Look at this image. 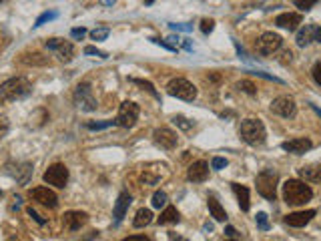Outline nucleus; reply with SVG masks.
Segmentation results:
<instances>
[{
	"mask_svg": "<svg viewBox=\"0 0 321 241\" xmlns=\"http://www.w3.org/2000/svg\"><path fill=\"white\" fill-rule=\"evenodd\" d=\"M24 64H46L48 62V58L46 56H42V54H38V52H32V54H22V58H20Z\"/></svg>",
	"mask_w": 321,
	"mask_h": 241,
	"instance_id": "27",
	"label": "nucleus"
},
{
	"mask_svg": "<svg viewBox=\"0 0 321 241\" xmlns=\"http://www.w3.org/2000/svg\"><path fill=\"white\" fill-rule=\"evenodd\" d=\"M132 203V197L126 193V191H122L120 195H118V199H116V205H114V211H112V215H114V223H120L122 221V217H124V213H126V209H128V205Z\"/></svg>",
	"mask_w": 321,
	"mask_h": 241,
	"instance_id": "19",
	"label": "nucleus"
},
{
	"mask_svg": "<svg viewBox=\"0 0 321 241\" xmlns=\"http://www.w3.org/2000/svg\"><path fill=\"white\" fill-rule=\"evenodd\" d=\"M311 108H313V110H315V112H317V114H319V116H321V108H319V106H317V104H311Z\"/></svg>",
	"mask_w": 321,
	"mask_h": 241,
	"instance_id": "49",
	"label": "nucleus"
},
{
	"mask_svg": "<svg viewBox=\"0 0 321 241\" xmlns=\"http://www.w3.org/2000/svg\"><path fill=\"white\" fill-rule=\"evenodd\" d=\"M134 239H138V241H146L148 237H144V235H128V237H126V241H134Z\"/></svg>",
	"mask_w": 321,
	"mask_h": 241,
	"instance_id": "46",
	"label": "nucleus"
},
{
	"mask_svg": "<svg viewBox=\"0 0 321 241\" xmlns=\"http://www.w3.org/2000/svg\"><path fill=\"white\" fill-rule=\"evenodd\" d=\"M179 219H181V215H179V211H177V207H165V211L160 213V217L156 219L158 221V225H171V223H179Z\"/></svg>",
	"mask_w": 321,
	"mask_h": 241,
	"instance_id": "22",
	"label": "nucleus"
},
{
	"mask_svg": "<svg viewBox=\"0 0 321 241\" xmlns=\"http://www.w3.org/2000/svg\"><path fill=\"white\" fill-rule=\"evenodd\" d=\"M90 36H92V40H104L108 36V28H94L90 32Z\"/></svg>",
	"mask_w": 321,
	"mask_h": 241,
	"instance_id": "36",
	"label": "nucleus"
},
{
	"mask_svg": "<svg viewBox=\"0 0 321 241\" xmlns=\"http://www.w3.org/2000/svg\"><path fill=\"white\" fill-rule=\"evenodd\" d=\"M140 181H142L144 185H154V183L158 181V175H150L148 171H144V173L140 175Z\"/></svg>",
	"mask_w": 321,
	"mask_h": 241,
	"instance_id": "39",
	"label": "nucleus"
},
{
	"mask_svg": "<svg viewBox=\"0 0 321 241\" xmlns=\"http://www.w3.org/2000/svg\"><path fill=\"white\" fill-rule=\"evenodd\" d=\"M46 48H48V50H54L62 62H70L72 56H74V46H72V42L62 40V38H50V40H46Z\"/></svg>",
	"mask_w": 321,
	"mask_h": 241,
	"instance_id": "10",
	"label": "nucleus"
},
{
	"mask_svg": "<svg viewBox=\"0 0 321 241\" xmlns=\"http://www.w3.org/2000/svg\"><path fill=\"white\" fill-rule=\"evenodd\" d=\"M148 223H152V211L150 209H138L134 219H132V225L136 229H140V227H146Z\"/></svg>",
	"mask_w": 321,
	"mask_h": 241,
	"instance_id": "25",
	"label": "nucleus"
},
{
	"mask_svg": "<svg viewBox=\"0 0 321 241\" xmlns=\"http://www.w3.org/2000/svg\"><path fill=\"white\" fill-rule=\"evenodd\" d=\"M116 2V0H100V4H104V6H112Z\"/></svg>",
	"mask_w": 321,
	"mask_h": 241,
	"instance_id": "48",
	"label": "nucleus"
},
{
	"mask_svg": "<svg viewBox=\"0 0 321 241\" xmlns=\"http://www.w3.org/2000/svg\"><path fill=\"white\" fill-rule=\"evenodd\" d=\"M315 40H317V42H321V26H317V28H315Z\"/></svg>",
	"mask_w": 321,
	"mask_h": 241,
	"instance_id": "47",
	"label": "nucleus"
},
{
	"mask_svg": "<svg viewBox=\"0 0 321 241\" xmlns=\"http://www.w3.org/2000/svg\"><path fill=\"white\" fill-rule=\"evenodd\" d=\"M112 125H116L114 120H88L84 127H86L88 131H102V129H108V127H112Z\"/></svg>",
	"mask_w": 321,
	"mask_h": 241,
	"instance_id": "26",
	"label": "nucleus"
},
{
	"mask_svg": "<svg viewBox=\"0 0 321 241\" xmlns=\"http://www.w3.org/2000/svg\"><path fill=\"white\" fill-rule=\"evenodd\" d=\"M173 123H175L179 129H183V131H189V129H193V120L185 118L183 114H175V116H173Z\"/></svg>",
	"mask_w": 321,
	"mask_h": 241,
	"instance_id": "30",
	"label": "nucleus"
},
{
	"mask_svg": "<svg viewBox=\"0 0 321 241\" xmlns=\"http://www.w3.org/2000/svg\"><path fill=\"white\" fill-rule=\"evenodd\" d=\"M74 102H76V106H78L80 110H86V112L96 110V98L92 96V88H90L88 82H82V84L76 86V90H74Z\"/></svg>",
	"mask_w": 321,
	"mask_h": 241,
	"instance_id": "8",
	"label": "nucleus"
},
{
	"mask_svg": "<svg viewBox=\"0 0 321 241\" xmlns=\"http://www.w3.org/2000/svg\"><path fill=\"white\" fill-rule=\"evenodd\" d=\"M26 213H28V215H30V217H32V219L38 223V225H44V223H46V219H42V217H40V215H38V213H36L32 207H28V209H26Z\"/></svg>",
	"mask_w": 321,
	"mask_h": 241,
	"instance_id": "40",
	"label": "nucleus"
},
{
	"mask_svg": "<svg viewBox=\"0 0 321 241\" xmlns=\"http://www.w3.org/2000/svg\"><path fill=\"white\" fill-rule=\"evenodd\" d=\"M231 187H233V193L237 195V201H239L241 211H249V207H251V203H249V189L243 187V185H239V183H231Z\"/></svg>",
	"mask_w": 321,
	"mask_h": 241,
	"instance_id": "21",
	"label": "nucleus"
},
{
	"mask_svg": "<svg viewBox=\"0 0 321 241\" xmlns=\"http://www.w3.org/2000/svg\"><path fill=\"white\" fill-rule=\"evenodd\" d=\"M32 90L30 82L22 76H14V78H8L0 84V98L4 100H18V98H24L28 96Z\"/></svg>",
	"mask_w": 321,
	"mask_h": 241,
	"instance_id": "2",
	"label": "nucleus"
},
{
	"mask_svg": "<svg viewBox=\"0 0 321 241\" xmlns=\"http://www.w3.org/2000/svg\"><path fill=\"white\" fill-rule=\"evenodd\" d=\"M86 221H88V215L84 211H66L62 215V223L68 231H78Z\"/></svg>",
	"mask_w": 321,
	"mask_h": 241,
	"instance_id": "14",
	"label": "nucleus"
},
{
	"mask_svg": "<svg viewBox=\"0 0 321 241\" xmlns=\"http://www.w3.org/2000/svg\"><path fill=\"white\" fill-rule=\"evenodd\" d=\"M173 30H191V26L189 24H169Z\"/></svg>",
	"mask_w": 321,
	"mask_h": 241,
	"instance_id": "45",
	"label": "nucleus"
},
{
	"mask_svg": "<svg viewBox=\"0 0 321 241\" xmlns=\"http://www.w3.org/2000/svg\"><path fill=\"white\" fill-rule=\"evenodd\" d=\"M152 139H154V143L160 147V149H175L177 147V143H179V139H177V133H173L171 129H156L154 133H152Z\"/></svg>",
	"mask_w": 321,
	"mask_h": 241,
	"instance_id": "13",
	"label": "nucleus"
},
{
	"mask_svg": "<svg viewBox=\"0 0 321 241\" xmlns=\"http://www.w3.org/2000/svg\"><path fill=\"white\" fill-rule=\"evenodd\" d=\"M297 110V104L291 96H277L273 102H271V112L283 116V118H291Z\"/></svg>",
	"mask_w": 321,
	"mask_h": 241,
	"instance_id": "11",
	"label": "nucleus"
},
{
	"mask_svg": "<svg viewBox=\"0 0 321 241\" xmlns=\"http://www.w3.org/2000/svg\"><path fill=\"white\" fill-rule=\"evenodd\" d=\"M313 197V191L309 185L297 179H289L283 183V199L287 205H303Z\"/></svg>",
	"mask_w": 321,
	"mask_h": 241,
	"instance_id": "1",
	"label": "nucleus"
},
{
	"mask_svg": "<svg viewBox=\"0 0 321 241\" xmlns=\"http://www.w3.org/2000/svg\"><path fill=\"white\" fill-rule=\"evenodd\" d=\"M42 179H44L48 185H54V187L62 189V187L68 183V169H66L62 163H54V165H50V167L44 171Z\"/></svg>",
	"mask_w": 321,
	"mask_h": 241,
	"instance_id": "9",
	"label": "nucleus"
},
{
	"mask_svg": "<svg viewBox=\"0 0 321 241\" xmlns=\"http://www.w3.org/2000/svg\"><path fill=\"white\" fill-rule=\"evenodd\" d=\"M84 54L98 56V58H108V54H106V52H102V50H98V48H94V46H84Z\"/></svg>",
	"mask_w": 321,
	"mask_h": 241,
	"instance_id": "37",
	"label": "nucleus"
},
{
	"mask_svg": "<svg viewBox=\"0 0 321 241\" xmlns=\"http://www.w3.org/2000/svg\"><path fill=\"white\" fill-rule=\"evenodd\" d=\"M136 118H138V104L136 102H130V100H124L116 112V118H114V123L122 129H130L134 127L136 123Z\"/></svg>",
	"mask_w": 321,
	"mask_h": 241,
	"instance_id": "6",
	"label": "nucleus"
},
{
	"mask_svg": "<svg viewBox=\"0 0 321 241\" xmlns=\"http://www.w3.org/2000/svg\"><path fill=\"white\" fill-rule=\"evenodd\" d=\"M225 167H227V159H223V157H213V161H211V169L221 171V169H225Z\"/></svg>",
	"mask_w": 321,
	"mask_h": 241,
	"instance_id": "38",
	"label": "nucleus"
},
{
	"mask_svg": "<svg viewBox=\"0 0 321 241\" xmlns=\"http://www.w3.org/2000/svg\"><path fill=\"white\" fill-rule=\"evenodd\" d=\"M239 135L241 139L251 145V147H259L265 143V125L261 123L259 118H245L241 123V129H239Z\"/></svg>",
	"mask_w": 321,
	"mask_h": 241,
	"instance_id": "3",
	"label": "nucleus"
},
{
	"mask_svg": "<svg viewBox=\"0 0 321 241\" xmlns=\"http://www.w3.org/2000/svg\"><path fill=\"white\" fill-rule=\"evenodd\" d=\"M207 205H209L211 217H215V221H227V213H225V209L221 207V203H219L215 197H209V199H207Z\"/></svg>",
	"mask_w": 321,
	"mask_h": 241,
	"instance_id": "24",
	"label": "nucleus"
},
{
	"mask_svg": "<svg viewBox=\"0 0 321 241\" xmlns=\"http://www.w3.org/2000/svg\"><path fill=\"white\" fill-rule=\"evenodd\" d=\"M301 179L309 181V183H321V165H307L299 169Z\"/></svg>",
	"mask_w": 321,
	"mask_h": 241,
	"instance_id": "20",
	"label": "nucleus"
},
{
	"mask_svg": "<svg viewBox=\"0 0 321 241\" xmlns=\"http://www.w3.org/2000/svg\"><path fill=\"white\" fill-rule=\"evenodd\" d=\"M317 2H319V0H295V6H297L301 12H307V10H311Z\"/></svg>",
	"mask_w": 321,
	"mask_h": 241,
	"instance_id": "32",
	"label": "nucleus"
},
{
	"mask_svg": "<svg viewBox=\"0 0 321 241\" xmlns=\"http://www.w3.org/2000/svg\"><path fill=\"white\" fill-rule=\"evenodd\" d=\"M130 82H132V84H138V86H142V88H144V90H148V92H150V94H152L156 100H160V94L156 92V88H154V86H152L148 80H142V78H130Z\"/></svg>",
	"mask_w": 321,
	"mask_h": 241,
	"instance_id": "28",
	"label": "nucleus"
},
{
	"mask_svg": "<svg viewBox=\"0 0 321 241\" xmlns=\"http://www.w3.org/2000/svg\"><path fill=\"white\" fill-rule=\"evenodd\" d=\"M84 34H86V28H82V26H80V28H72V30H70V36H72V38H82Z\"/></svg>",
	"mask_w": 321,
	"mask_h": 241,
	"instance_id": "44",
	"label": "nucleus"
},
{
	"mask_svg": "<svg viewBox=\"0 0 321 241\" xmlns=\"http://www.w3.org/2000/svg\"><path fill=\"white\" fill-rule=\"evenodd\" d=\"M171 96H177L181 100H195L197 98V86L189 82L187 78H173L167 86Z\"/></svg>",
	"mask_w": 321,
	"mask_h": 241,
	"instance_id": "5",
	"label": "nucleus"
},
{
	"mask_svg": "<svg viewBox=\"0 0 321 241\" xmlns=\"http://www.w3.org/2000/svg\"><path fill=\"white\" fill-rule=\"evenodd\" d=\"M237 88L243 90V92H247V94H251V96L257 94V86H255L251 80H239V82H237Z\"/></svg>",
	"mask_w": 321,
	"mask_h": 241,
	"instance_id": "31",
	"label": "nucleus"
},
{
	"mask_svg": "<svg viewBox=\"0 0 321 241\" xmlns=\"http://www.w3.org/2000/svg\"><path fill=\"white\" fill-rule=\"evenodd\" d=\"M0 2H2V0H0Z\"/></svg>",
	"mask_w": 321,
	"mask_h": 241,
	"instance_id": "51",
	"label": "nucleus"
},
{
	"mask_svg": "<svg viewBox=\"0 0 321 241\" xmlns=\"http://www.w3.org/2000/svg\"><path fill=\"white\" fill-rule=\"evenodd\" d=\"M311 74H313V80H315L317 84H321V62H317V64L313 66Z\"/></svg>",
	"mask_w": 321,
	"mask_h": 241,
	"instance_id": "41",
	"label": "nucleus"
},
{
	"mask_svg": "<svg viewBox=\"0 0 321 241\" xmlns=\"http://www.w3.org/2000/svg\"><path fill=\"white\" fill-rule=\"evenodd\" d=\"M30 199H34V201H38L40 205L50 207V209H54V207L58 205L56 193L50 191L48 187H34V189H30Z\"/></svg>",
	"mask_w": 321,
	"mask_h": 241,
	"instance_id": "12",
	"label": "nucleus"
},
{
	"mask_svg": "<svg viewBox=\"0 0 321 241\" xmlns=\"http://www.w3.org/2000/svg\"><path fill=\"white\" fill-rule=\"evenodd\" d=\"M281 147H283V151H287V153H293V155H303L305 151H309V149L313 147V143H311L309 139L301 137V139H291V141H285Z\"/></svg>",
	"mask_w": 321,
	"mask_h": 241,
	"instance_id": "16",
	"label": "nucleus"
},
{
	"mask_svg": "<svg viewBox=\"0 0 321 241\" xmlns=\"http://www.w3.org/2000/svg\"><path fill=\"white\" fill-rule=\"evenodd\" d=\"M167 201H169V197H167L165 191H154V195H152V207H156V209L167 207Z\"/></svg>",
	"mask_w": 321,
	"mask_h": 241,
	"instance_id": "29",
	"label": "nucleus"
},
{
	"mask_svg": "<svg viewBox=\"0 0 321 241\" xmlns=\"http://www.w3.org/2000/svg\"><path fill=\"white\" fill-rule=\"evenodd\" d=\"M213 28H215V20H213V18H203V20H201V32H203V34L213 32Z\"/></svg>",
	"mask_w": 321,
	"mask_h": 241,
	"instance_id": "34",
	"label": "nucleus"
},
{
	"mask_svg": "<svg viewBox=\"0 0 321 241\" xmlns=\"http://www.w3.org/2000/svg\"><path fill=\"white\" fill-rule=\"evenodd\" d=\"M315 28L313 24H307L305 28H301L297 32V46H307L311 40H315Z\"/></svg>",
	"mask_w": 321,
	"mask_h": 241,
	"instance_id": "23",
	"label": "nucleus"
},
{
	"mask_svg": "<svg viewBox=\"0 0 321 241\" xmlns=\"http://www.w3.org/2000/svg\"><path fill=\"white\" fill-rule=\"evenodd\" d=\"M152 2H154V0H144V4H148V6H150Z\"/></svg>",
	"mask_w": 321,
	"mask_h": 241,
	"instance_id": "50",
	"label": "nucleus"
},
{
	"mask_svg": "<svg viewBox=\"0 0 321 241\" xmlns=\"http://www.w3.org/2000/svg\"><path fill=\"white\" fill-rule=\"evenodd\" d=\"M257 227L261 231H267L269 229V219H267V213H257Z\"/></svg>",
	"mask_w": 321,
	"mask_h": 241,
	"instance_id": "35",
	"label": "nucleus"
},
{
	"mask_svg": "<svg viewBox=\"0 0 321 241\" xmlns=\"http://www.w3.org/2000/svg\"><path fill=\"white\" fill-rule=\"evenodd\" d=\"M6 133H8V120H6V116H0V139Z\"/></svg>",
	"mask_w": 321,
	"mask_h": 241,
	"instance_id": "42",
	"label": "nucleus"
},
{
	"mask_svg": "<svg viewBox=\"0 0 321 241\" xmlns=\"http://www.w3.org/2000/svg\"><path fill=\"white\" fill-rule=\"evenodd\" d=\"M277 181H279L277 171H273V169H263V171L257 175V181H255L259 195L265 197L267 201H275V197H277Z\"/></svg>",
	"mask_w": 321,
	"mask_h": 241,
	"instance_id": "4",
	"label": "nucleus"
},
{
	"mask_svg": "<svg viewBox=\"0 0 321 241\" xmlns=\"http://www.w3.org/2000/svg\"><path fill=\"white\" fill-rule=\"evenodd\" d=\"M56 16H58V12H44V14H40V16L36 18L34 26H42L44 22H48V20H54Z\"/></svg>",
	"mask_w": 321,
	"mask_h": 241,
	"instance_id": "33",
	"label": "nucleus"
},
{
	"mask_svg": "<svg viewBox=\"0 0 321 241\" xmlns=\"http://www.w3.org/2000/svg\"><path fill=\"white\" fill-rule=\"evenodd\" d=\"M301 14L297 12H283L275 18V24L281 26V28H287V30H297V26L301 24Z\"/></svg>",
	"mask_w": 321,
	"mask_h": 241,
	"instance_id": "18",
	"label": "nucleus"
},
{
	"mask_svg": "<svg viewBox=\"0 0 321 241\" xmlns=\"http://www.w3.org/2000/svg\"><path fill=\"white\" fill-rule=\"evenodd\" d=\"M225 235H227V237H231V239H239V237H241V233H237V229H235V227H231V225H227V227H225Z\"/></svg>",
	"mask_w": 321,
	"mask_h": 241,
	"instance_id": "43",
	"label": "nucleus"
},
{
	"mask_svg": "<svg viewBox=\"0 0 321 241\" xmlns=\"http://www.w3.org/2000/svg\"><path fill=\"white\" fill-rule=\"evenodd\" d=\"M281 36L279 34H275V32H265V34H261L259 38H257V42H255V48H257V52L261 54V56H271V54H275L279 48H281Z\"/></svg>",
	"mask_w": 321,
	"mask_h": 241,
	"instance_id": "7",
	"label": "nucleus"
},
{
	"mask_svg": "<svg viewBox=\"0 0 321 241\" xmlns=\"http://www.w3.org/2000/svg\"><path fill=\"white\" fill-rule=\"evenodd\" d=\"M187 177H189V181H193V183H203V181L209 177V163H207V161H195V163L189 167Z\"/></svg>",
	"mask_w": 321,
	"mask_h": 241,
	"instance_id": "15",
	"label": "nucleus"
},
{
	"mask_svg": "<svg viewBox=\"0 0 321 241\" xmlns=\"http://www.w3.org/2000/svg\"><path fill=\"white\" fill-rule=\"evenodd\" d=\"M313 217H315V211H313V209H309V211H297V213H289V215L285 217V223H287L289 227H305Z\"/></svg>",
	"mask_w": 321,
	"mask_h": 241,
	"instance_id": "17",
	"label": "nucleus"
}]
</instances>
